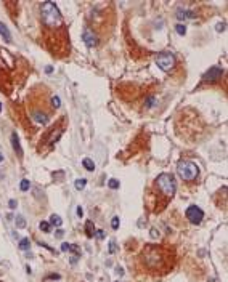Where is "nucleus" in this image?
Segmentation results:
<instances>
[{
  "label": "nucleus",
  "instance_id": "1",
  "mask_svg": "<svg viewBox=\"0 0 228 282\" xmlns=\"http://www.w3.org/2000/svg\"><path fill=\"white\" fill-rule=\"evenodd\" d=\"M42 21L45 26L48 27H58L63 24L61 13L58 10V7L53 2H45L42 3Z\"/></svg>",
  "mask_w": 228,
  "mask_h": 282
},
{
  "label": "nucleus",
  "instance_id": "2",
  "mask_svg": "<svg viewBox=\"0 0 228 282\" xmlns=\"http://www.w3.org/2000/svg\"><path fill=\"white\" fill-rule=\"evenodd\" d=\"M156 184H158V189L162 194L166 196H174L175 191H177V183H175V178L172 176L170 173H161L156 180Z\"/></svg>",
  "mask_w": 228,
  "mask_h": 282
},
{
  "label": "nucleus",
  "instance_id": "3",
  "mask_svg": "<svg viewBox=\"0 0 228 282\" xmlns=\"http://www.w3.org/2000/svg\"><path fill=\"white\" fill-rule=\"evenodd\" d=\"M177 173H178V176L182 180L191 181L199 175V167L191 160H183L177 165Z\"/></svg>",
  "mask_w": 228,
  "mask_h": 282
},
{
  "label": "nucleus",
  "instance_id": "4",
  "mask_svg": "<svg viewBox=\"0 0 228 282\" xmlns=\"http://www.w3.org/2000/svg\"><path fill=\"white\" fill-rule=\"evenodd\" d=\"M156 64H158V67L161 71L169 72V71L175 66V56L170 51H162V53H159L158 58H156Z\"/></svg>",
  "mask_w": 228,
  "mask_h": 282
},
{
  "label": "nucleus",
  "instance_id": "5",
  "mask_svg": "<svg viewBox=\"0 0 228 282\" xmlns=\"http://www.w3.org/2000/svg\"><path fill=\"white\" fill-rule=\"evenodd\" d=\"M185 215H186L190 223L199 224L202 221V218H204V212L198 207V205H190V207L186 208V212H185Z\"/></svg>",
  "mask_w": 228,
  "mask_h": 282
},
{
  "label": "nucleus",
  "instance_id": "6",
  "mask_svg": "<svg viewBox=\"0 0 228 282\" xmlns=\"http://www.w3.org/2000/svg\"><path fill=\"white\" fill-rule=\"evenodd\" d=\"M82 40H84V43L88 47V48H93V47H96V43H98L96 35L93 34L90 29H85V31H84V34H82Z\"/></svg>",
  "mask_w": 228,
  "mask_h": 282
},
{
  "label": "nucleus",
  "instance_id": "7",
  "mask_svg": "<svg viewBox=\"0 0 228 282\" xmlns=\"http://www.w3.org/2000/svg\"><path fill=\"white\" fill-rule=\"evenodd\" d=\"M223 75V71L220 69V67L217 66H214V67H210L209 71H207L206 74H204V80H209V82H214V80H218L220 77Z\"/></svg>",
  "mask_w": 228,
  "mask_h": 282
},
{
  "label": "nucleus",
  "instance_id": "8",
  "mask_svg": "<svg viewBox=\"0 0 228 282\" xmlns=\"http://www.w3.org/2000/svg\"><path fill=\"white\" fill-rule=\"evenodd\" d=\"M177 18H178L180 21H185V19L194 18V15H193V11H190V10H180V11H177Z\"/></svg>",
  "mask_w": 228,
  "mask_h": 282
},
{
  "label": "nucleus",
  "instance_id": "9",
  "mask_svg": "<svg viewBox=\"0 0 228 282\" xmlns=\"http://www.w3.org/2000/svg\"><path fill=\"white\" fill-rule=\"evenodd\" d=\"M11 144H13L15 151H18V156H23V149H21V146H19V140H18L16 133H11Z\"/></svg>",
  "mask_w": 228,
  "mask_h": 282
},
{
  "label": "nucleus",
  "instance_id": "10",
  "mask_svg": "<svg viewBox=\"0 0 228 282\" xmlns=\"http://www.w3.org/2000/svg\"><path fill=\"white\" fill-rule=\"evenodd\" d=\"M32 119L37 122V124H42V125H45L47 122H48V117H47L44 112H34V114H32Z\"/></svg>",
  "mask_w": 228,
  "mask_h": 282
},
{
  "label": "nucleus",
  "instance_id": "11",
  "mask_svg": "<svg viewBox=\"0 0 228 282\" xmlns=\"http://www.w3.org/2000/svg\"><path fill=\"white\" fill-rule=\"evenodd\" d=\"M0 35H3V39H5V42H11V35H10V31L8 27H7L3 23H0Z\"/></svg>",
  "mask_w": 228,
  "mask_h": 282
},
{
  "label": "nucleus",
  "instance_id": "12",
  "mask_svg": "<svg viewBox=\"0 0 228 282\" xmlns=\"http://www.w3.org/2000/svg\"><path fill=\"white\" fill-rule=\"evenodd\" d=\"M82 165L85 167V168L88 170V172H93V170H95V162L92 160V159H84V160H82Z\"/></svg>",
  "mask_w": 228,
  "mask_h": 282
},
{
  "label": "nucleus",
  "instance_id": "13",
  "mask_svg": "<svg viewBox=\"0 0 228 282\" xmlns=\"http://www.w3.org/2000/svg\"><path fill=\"white\" fill-rule=\"evenodd\" d=\"M74 186H76L77 191H82V189H84L85 186H87V180H85V178H79V180H76Z\"/></svg>",
  "mask_w": 228,
  "mask_h": 282
},
{
  "label": "nucleus",
  "instance_id": "14",
  "mask_svg": "<svg viewBox=\"0 0 228 282\" xmlns=\"http://www.w3.org/2000/svg\"><path fill=\"white\" fill-rule=\"evenodd\" d=\"M50 224H53V226H56V228H60V226L63 224V220L58 215H52L50 216Z\"/></svg>",
  "mask_w": 228,
  "mask_h": 282
},
{
  "label": "nucleus",
  "instance_id": "15",
  "mask_svg": "<svg viewBox=\"0 0 228 282\" xmlns=\"http://www.w3.org/2000/svg\"><path fill=\"white\" fill-rule=\"evenodd\" d=\"M29 247H31V240L27 239V237H24V239L19 240V248H21V250H29Z\"/></svg>",
  "mask_w": 228,
  "mask_h": 282
},
{
  "label": "nucleus",
  "instance_id": "16",
  "mask_svg": "<svg viewBox=\"0 0 228 282\" xmlns=\"http://www.w3.org/2000/svg\"><path fill=\"white\" fill-rule=\"evenodd\" d=\"M85 229H87V236L92 237L93 232H95V226H93L92 221H87V223H85Z\"/></svg>",
  "mask_w": 228,
  "mask_h": 282
},
{
  "label": "nucleus",
  "instance_id": "17",
  "mask_svg": "<svg viewBox=\"0 0 228 282\" xmlns=\"http://www.w3.org/2000/svg\"><path fill=\"white\" fill-rule=\"evenodd\" d=\"M175 31H177V34H178V35H185V34H186V26L182 24V23H178V24L175 26Z\"/></svg>",
  "mask_w": 228,
  "mask_h": 282
},
{
  "label": "nucleus",
  "instance_id": "18",
  "mask_svg": "<svg viewBox=\"0 0 228 282\" xmlns=\"http://www.w3.org/2000/svg\"><path fill=\"white\" fill-rule=\"evenodd\" d=\"M26 226V220H24V216H21V215H18L16 216V228L19 229H23Z\"/></svg>",
  "mask_w": 228,
  "mask_h": 282
},
{
  "label": "nucleus",
  "instance_id": "19",
  "mask_svg": "<svg viewBox=\"0 0 228 282\" xmlns=\"http://www.w3.org/2000/svg\"><path fill=\"white\" fill-rule=\"evenodd\" d=\"M39 228H40V231H44V232H50V223H47V221H40Z\"/></svg>",
  "mask_w": 228,
  "mask_h": 282
},
{
  "label": "nucleus",
  "instance_id": "20",
  "mask_svg": "<svg viewBox=\"0 0 228 282\" xmlns=\"http://www.w3.org/2000/svg\"><path fill=\"white\" fill-rule=\"evenodd\" d=\"M29 180H21V184H19V189H21V191H27V189H29Z\"/></svg>",
  "mask_w": 228,
  "mask_h": 282
},
{
  "label": "nucleus",
  "instance_id": "21",
  "mask_svg": "<svg viewBox=\"0 0 228 282\" xmlns=\"http://www.w3.org/2000/svg\"><path fill=\"white\" fill-rule=\"evenodd\" d=\"M108 186L111 189H117V188H119V180H114V178H113V180H109Z\"/></svg>",
  "mask_w": 228,
  "mask_h": 282
},
{
  "label": "nucleus",
  "instance_id": "22",
  "mask_svg": "<svg viewBox=\"0 0 228 282\" xmlns=\"http://www.w3.org/2000/svg\"><path fill=\"white\" fill-rule=\"evenodd\" d=\"M111 228H113V229H117V228H119V216H114L113 220H111Z\"/></svg>",
  "mask_w": 228,
  "mask_h": 282
},
{
  "label": "nucleus",
  "instance_id": "23",
  "mask_svg": "<svg viewBox=\"0 0 228 282\" xmlns=\"http://www.w3.org/2000/svg\"><path fill=\"white\" fill-rule=\"evenodd\" d=\"M149 236H151V239H158V237L161 236V234H159V229L153 228V229H151V232H149Z\"/></svg>",
  "mask_w": 228,
  "mask_h": 282
},
{
  "label": "nucleus",
  "instance_id": "24",
  "mask_svg": "<svg viewBox=\"0 0 228 282\" xmlns=\"http://www.w3.org/2000/svg\"><path fill=\"white\" fill-rule=\"evenodd\" d=\"M52 104H53V108H55V109H56V108H60V106H61L60 98H58V96H53V98H52Z\"/></svg>",
  "mask_w": 228,
  "mask_h": 282
},
{
  "label": "nucleus",
  "instance_id": "25",
  "mask_svg": "<svg viewBox=\"0 0 228 282\" xmlns=\"http://www.w3.org/2000/svg\"><path fill=\"white\" fill-rule=\"evenodd\" d=\"M215 29H217V32H223V31H225V23H218Z\"/></svg>",
  "mask_w": 228,
  "mask_h": 282
},
{
  "label": "nucleus",
  "instance_id": "26",
  "mask_svg": "<svg viewBox=\"0 0 228 282\" xmlns=\"http://www.w3.org/2000/svg\"><path fill=\"white\" fill-rule=\"evenodd\" d=\"M154 101H156V98H154V96H151V98H149V100L146 101V106H148V108H151V106H154Z\"/></svg>",
  "mask_w": 228,
  "mask_h": 282
},
{
  "label": "nucleus",
  "instance_id": "27",
  "mask_svg": "<svg viewBox=\"0 0 228 282\" xmlns=\"http://www.w3.org/2000/svg\"><path fill=\"white\" fill-rule=\"evenodd\" d=\"M114 250H116V242L111 240V242H109V252L114 253Z\"/></svg>",
  "mask_w": 228,
  "mask_h": 282
},
{
  "label": "nucleus",
  "instance_id": "28",
  "mask_svg": "<svg viewBox=\"0 0 228 282\" xmlns=\"http://www.w3.org/2000/svg\"><path fill=\"white\" fill-rule=\"evenodd\" d=\"M61 250H63V252H68V250H71V245L64 242V244H61Z\"/></svg>",
  "mask_w": 228,
  "mask_h": 282
},
{
  "label": "nucleus",
  "instance_id": "29",
  "mask_svg": "<svg viewBox=\"0 0 228 282\" xmlns=\"http://www.w3.org/2000/svg\"><path fill=\"white\" fill-rule=\"evenodd\" d=\"M8 205H10V208H16V205H18V202L15 200V199H11L10 202H8Z\"/></svg>",
  "mask_w": 228,
  "mask_h": 282
},
{
  "label": "nucleus",
  "instance_id": "30",
  "mask_svg": "<svg viewBox=\"0 0 228 282\" xmlns=\"http://www.w3.org/2000/svg\"><path fill=\"white\" fill-rule=\"evenodd\" d=\"M45 72H47V74L53 72V67H52V66H47V67H45Z\"/></svg>",
  "mask_w": 228,
  "mask_h": 282
},
{
  "label": "nucleus",
  "instance_id": "31",
  "mask_svg": "<svg viewBox=\"0 0 228 282\" xmlns=\"http://www.w3.org/2000/svg\"><path fill=\"white\" fill-rule=\"evenodd\" d=\"M103 236H104L103 231H96V237H98V239H103Z\"/></svg>",
  "mask_w": 228,
  "mask_h": 282
},
{
  "label": "nucleus",
  "instance_id": "32",
  "mask_svg": "<svg viewBox=\"0 0 228 282\" xmlns=\"http://www.w3.org/2000/svg\"><path fill=\"white\" fill-rule=\"evenodd\" d=\"M77 215H79V216L84 215V210H82V207H77Z\"/></svg>",
  "mask_w": 228,
  "mask_h": 282
},
{
  "label": "nucleus",
  "instance_id": "33",
  "mask_svg": "<svg viewBox=\"0 0 228 282\" xmlns=\"http://www.w3.org/2000/svg\"><path fill=\"white\" fill-rule=\"evenodd\" d=\"M63 234H64V231H63V229H58V232H56V237H63Z\"/></svg>",
  "mask_w": 228,
  "mask_h": 282
},
{
  "label": "nucleus",
  "instance_id": "34",
  "mask_svg": "<svg viewBox=\"0 0 228 282\" xmlns=\"http://www.w3.org/2000/svg\"><path fill=\"white\" fill-rule=\"evenodd\" d=\"M116 273H117V274H119V276H122V274H124V271H122V268H116Z\"/></svg>",
  "mask_w": 228,
  "mask_h": 282
},
{
  "label": "nucleus",
  "instance_id": "35",
  "mask_svg": "<svg viewBox=\"0 0 228 282\" xmlns=\"http://www.w3.org/2000/svg\"><path fill=\"white\" fill-rule=\"evenodd\" d=\"M0 162H3V156H2V154H0Z\"/></svg>",
  "mask_w": 228,
  "mask_h": 282
},
{
  "label": "nucleus",
  "instance_id": "36",
  "mask_svg": "<svg viewBox=\"0 0 228 282\" xmlns=\"http://www.w3.org/2000/svg\"><path fill=\"white\" fill-rule=\"evenodd\" d=\"M0 111H2V103H0Z\"/></svg>",
  "mask_w": 228,
  "mask_h": 282
}]
</instances>
